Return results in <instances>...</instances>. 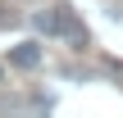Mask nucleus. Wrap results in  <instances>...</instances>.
I'll return each mask as SVG.
<instances>
[{"label": "nucleus", "instance_id": "4", "mask_svg": "<svg viewBox=\"0 0 123 118\" xmlns=\"http://www.w3.org/2000/svg\"><path fill=\"white\" fill-rule=\"evenodd\" d=\"M0 82H5V68H0Z\"/></svg>", "mask_w": 123, "mask_h": 118}, {"label": "nucleus", "instance_id": "3", "mask_svg": "<svg viewBox=\"0 0 123 118\" xmlns=\"http://www.w3.org/2000/svg\"><path fill=\"white\" fill-rule=\"evenodd\" d=\"M32 27L46 32V36H55V32H59V14H55V9H37V14H32Z\"/></svg>", "mask_w": 123, "mask_h": 118}, {"label": "nucleus", "instance_id": "1", "mask_svg": "<svg viewBox=\"0 0 123 118\" xmlns=\"http://www.w3.org/2000/svg\"><path fill=\"white\" fill-rule=\"evenodd\" d=\"M55 14H59V32H55V36H64L68 45H87V27H82L78 9H73V5H55Z\"/></svg>", "mask_w": 123, "mask_h": 118}, {"label": "nucleus", "instance_id": "2", "mask_svg": "<svg viewBox=\"0 0 123 118\" xmlns=\"http://www.w3.org/2000/svg\"><path fill=\"white\" fill-rule=\"evenodd\" d=\"M9 64H14V68H37V64H41V45H37V41L14 45V50H9Z\"/></svg>", "mask_w": 123, "mask_h": 118}]
</instances>
